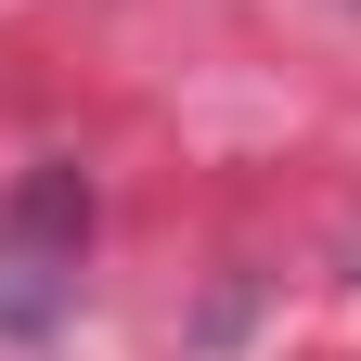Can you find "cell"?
Here are the masks:
<instances>
[{"label": "cell", "mask_w": 361, "mask_h": 361, "mask_svg": "<svg viewBox=\"0 0 361 361\" xmlns=\"http://www.w3.org/2000/svg\"><path fill=\"white\" fill-rule=\"evenodd\" d=\"M78 233H90V194H78V168H39L13 207H0V323L13 336H39L65 310V284H78Z\"/></svg>", "instance_id": "cell-1"}]
</instances>
